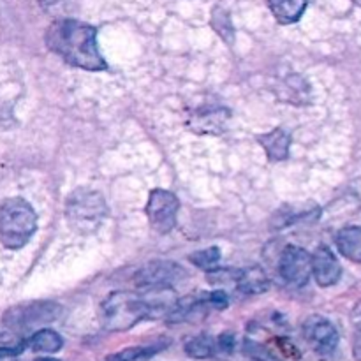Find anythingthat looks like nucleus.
<instances>
[{
	"label": "nucleus",
	"instance_id": "nucleus-1",
	"mask_svg": "<svg viewBox=\"0 0 361 361\" xmlns=\"http://www.w3.org/2000/svg\"><path fill=\"white\" fill-rule=\"evenodd\" d=\"M46 44L67 63L87 71H104L106 62L97 48L94 27L74 20H59L49 25Z\"/></svg>",
	"mask_w": 361,
	"mask_h": 361
},
{
	"label": "nucleus",
	"instance_id": "nucleus-2",
	"mask_svg": "<svg viewBox=\"0 0 361 361\" xmlns=\"http://www.w3.org/2000/svg\"><path fill=\"white\" fill-rule=\"evenodd\" d=\"M37 229L34 208L21 197H9L0 204V243L16 250L28 243Z\"/></svg>",
	"mask_w": 361,
	"mask_h": 361
},
{
	"label": "nucleus",
	"instance_id": "nucleus-3",
	"mask_svg": "<svg viewBox=\"0 0 361 361\" xmlns=\"http://www.w3.org/2000/svg\"><path fill=\"white\" fill-rule=\"evenodd\" d=\"M147 317H150V312L145 298L122 291L111 293L99 312L102 328L108 331H127Z\"/></svg>",
	"mask_w": 361,
	"mask_h": 361
},
{
	"label": "nucleus",
	"instance_id": "nucleus-4",
	"mask_svg": "<svg viewBox=\"0 0 361 361\" xmlns=\"http://www.w3.org/2000/svg\"><path fill=\"white\" fill-rule=\"evenodd\" d=\"M67 217L71 224L76 226L80 231L85 229H94L101 222L106 214L104 200L97 192H88V190H78L67 201Z\"/></svg>",
	"mask_w": 361,
	"mask_h": 361
},
{
	"label": "nucleus",
	"instance_id": "nucleus-5",
	"mask_svg": "<svg viewBox=\"0 0 361 361\" xmlns=\"http://www.w3.org/2000/svg\"><path fill=\"white\" fill-rule=\"evenodd\" d=\"M180 201L173 192L164 189L152 190L147 204V215L150 226L161 235L171 231L176 224Z\"/></svg>",
	"mask_w": 361,
	"mask_h": 361
},
{
	"label": "nucleus",
	"instance_id": "nucleus-6",
	"mask_svg": "<svg viewBox=\"0 0 361 361\" xmlns=\"http://www.w3.org/2000/svg\"><path fill=\"white\" fill-rule=\"evenodd\" d=\"M279 271L289 286L303 288L312 275V256L302 247H286L279 263Z\"/></svg>",
	"mask_w": 361,
	"mask_h": 361
},
{
	"label": "nucleus",
	"instance_id": "nucleus-7",
	"mask_svg": "<svg viewBox=\"0 0 361 361\" xmlns=\"http://www.w3.org/2000/svg\"><path fill=\"white\" fill-rule=\"evenodd\" d=\"M60 312H62V309L56 303H32V305L18 307V309L11 310L6 316V323L13 328L28 330V328L39 326V324L51 323L60 316Z\"/></svg>",
	"mask_w": 361,
	"mask_h": 361
},
{
	"label": "nucleus",
	"instance_id": "nucleus-8",
	"mask_svg": "<svg viewBox=\"0 0 361 361\" xmlns=\"http://www.w3.org/2000/svg\"><path fill=\"white\" fill-rule=\"evenodd\" d=\"M185 275V270L171 261H154L136 274L137 288H169Z\"/></svg>",
	"mask_w": 361,
	"mask_h": 361
},
{
	"label": "nucleus",
	"instance_id": "nucleus-9",
	"mask_svg": "<svg viewBox=\"0 0 361 361\" xmlns=\"http://www.w3.org/2000/svg\"><path fill=\"white\" fill-rule=\"evenodd\" d=\"M303 335L314 351L321 356H330L338 344L337 328L321 316H312L305 321Z\"/></svg>",
	"mask_w": 361,
	"mask_h": 361
},
{
	"label": "nucleus",
	"instance_id": "nucleus-10",
	"mask_svg": "<svg viewBox=\"0 0 361 361\" xmlns=\"http://www.w3.org/2000/svg\"><path fill=\"white\" fill-rule=\"evenodd\" d=\"M312 275L321 288H330L337 284L342 275V267L335 254L326 245L317 247L312 254Z\"/></svg>",
	"mask_w": 361,
	"mask_h": 361
},
{
	"label": "nucleus",
	"instance_id": "nucleus-11",
	"mask_svg": "<svg viewBox=\"0 0 361 361\" xmlns=\"http://www.w3.org/2000/svg\"><path fill=\"white\" fill-rule=\"evenodd\" d=\"M271 14L282 25L296 23L307 9V0H268Z\"/></svg>",
	"mask_w": 361,
	"mask_h": 361
},
{
	"label": "nucleus",
	"instance_id": "nucleus-12",
	"mask_svg": "<svg viewBox=\"0 0 361 361\" xmlns=\"http://www.w3.org/2000/svg\"><path fill=\"white\" fill-rule=\"evenodd\" d=\"M337 249L345 259L361 263V228H344L338 231Z\"/></svg>",
	"mask_w": 361,
	"mask_h": 361
},
{
	"label": "nucleus",
	"instance_id": "nucleus-13",
	"mask_svg": "<svg viewBox=\"0 0 361 361\" xmlns=\"http://www.w3.org/2000/svg\"><path fill=\"white\" fill-rule=\"evenodd\" d=\"M235 284L240 291L247 293V295H259V293H264L270 288L267 274L261 268H250V270L238 271Z\"/></svg>",
	"mask_w": 361,
	"mask_h": 361
},
{
	"label": "nucleus",
	"instance_id": "nucleus-14",
	"mask_svg": "<svg viewBox=\"0 0 361 361\" xmlns=\"http://www.w3.org/2000/svg\"><path fill=\"white\" fill-rule=\"evenodd\" d=\"M259 143L263 145L264 152H267V155L271 161H284V159L288 157L291 137H289L282 129H275L271 130V133L261 136Z\"/></svg>",
	"mask_w": 361,
	"mask_h": 361
},
{
	"label": "nucleus",
	"instance_id": "nucleus-15",
	"mask_svg": "<svg viewBox=\"0 0 361 361\" xmlns=\"http://www.w3.org/2000/svg\"><path fill=\"white\" fill-rule=\"evenodd\" d=\"M28 345L35 353H56L62 348V337L53 330H39L32 335Z\"/></svg>",
	"mask_w": 361,
	"mask_h": 361
},
{
	"label": "nucleus",
	"instance_id": "nucleus-16",
	"mask_svg": "<svg viewBox=\"0 0 361 361\" xmlns=\"http://www.w3.org/2000/svg\"><path fill=\"white\" fill-rule=\"evenodd\" d=\"M168 344H154V345H140V348H129L123 351L115 353V355L108 356L106 361H147L152 356L157 355L159 351L164 349Z\"/></svg>",
	"mask_w": 361,
	"mask_h": 361
},
{
	"label": "nucleus",
	"instance_id": "nucleus-17",
	"mask_svg": "<svg viewBox=\"0 0 361 361\" xmlns=\"http://www.w3.org/2000/svg\"><path fill=\"white\" fill-rule=\"evenodd\" d=\"M185 353L190 358L204 360L214 356L215 353V342L214 338L208 337V335H197V337L189 338L185 342Z\"/></svg>",
	"mask_w": 361,
	"mask_h": 361
},
{
	"label": "nucleus",
	"instance_id": "nucleus-18",
	"mask_svg": "<svg viewBox=\"0 0 361 361\" xmlns=\"http://www.w3.org/2000/svg\"><path fill=\"white\" fill-rule=\"evenodd\" d=\"M219 259H221V252H219L217 247H210V249L200 250V252H194L189 256L190 263L196 264L201 270L212 271L215 267H217Z\"/></svg>",
	"mask_w": 361,
	"mask_h": 361
},
{
	"label": "nucleus",
	"instance_id": "nucleus-19",
	"mask_svg": "<svg viewBox=\"0 0 361 361\" xmlns=\"http://www.w3.org/2000/svg\"><path fill=\"white\" fill-rule=\"evenodd\" d=\"M245 353L250 356V358L256 360V361H279L270 351H267L263 345L256 344V342H252V341L245 342Z\"/></svg>",
	"mask_w": 361,
	"mask_h": 361
},
{
	"label": "nucleus",
	"instance_id": "nucleus-20",
	"mask_svg": "<svg viewBox=\"0 0 361 361\" xmlns=\"http://www.w3.org/2000/svg\"><path fill=\"white\" fill-rule=\"evenodd\" d=\"M208 303L214 305L215 309H226V307H228V296L222 291H215L208 296Z\"/></svg>",
	"mask_w": 361,
	"mask_h": 361
},
{
	"label": "nucleus",
	"instance_id": "nucleus-21",
	"mask_svg": "<svg viewBox=\"0 0 361 361\" xmlns=\"http://www.w3.org/2000/svg\"><path fill=\"white\" fill-rule=\"evenodd\" d=\"M353 353H355V358L361 361V321L356 324L355 337H353Z\"/></svg>",
	"mask_w": 361,
	"mask_h": 361
},
{
	"label": "nucleus",
	"instance_id": "nucleus-22",
	"mask_svg": "<svg viewBox=\"0 0 361 361\" xmlns=\"http://www.w3.org/2000/svg\"><path fill=\"white\" fill-rule=\"evenodd\" d=\"M219 344H221V349H224V351L229 353L233 349V337L231 335H222Z\"/></svg>",
	"mask_w": 361,
	"mask_h": 361
},
{
	"label": "nucleus",
	"instance_id": "nucleus-23",
	"mask_svg": "<svg viewBox=\"0 0 361 361\" xmlns=\"http://www.w3.org/2000/svg\"><path fill=\"white\" fill-rule=\"evenodd\" d=\"M37 361H59V360H51V358H42V360H37Z\"/></svg>",
	"mask_w": 361,
	"mask_h": 361
},
{
	"label": "nucleus",
	"instance_id": "nucleus-24",
	"mask_svg": "<svg viewBox=\"0 0 361 361\" xmlns=\"http://www.w3.org/2000/svg\"><path fill=\"white\" fill-rule=\"evenodd\" d=\"M353 2H355L358 7H361V0H353Z\"/></svg>",
	"mask_w": 361,
	"mask_h": 361
}]
</instances>
